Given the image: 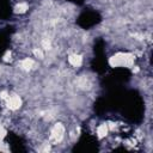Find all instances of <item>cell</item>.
Listing matches in <instances>:
<instances>
[{
    "label": "cell",
    "mask_w": 153,
    "mask_h": 153,
    "mask_svg": "<svg viewBox=\"0 0 153 153\" xmlns=\"http://www.w3.org/2000/svg\"><path fill=\"white\" fill-rule=\"evenodd\" d=\"M134 61V57L131 55L128 54H117L115 56H112L110 59V65L114 67L117 66H126V67H130L131 63Z\"/></svg>",
    "instance_id": "1"
},
{
    "label": "cell",
    "mask_w": 153,
    "mask_h": 153,
    "mask_svg": "<svg viewBox=\"0 0 153 153\" xmlns=\"http://www.w3.org/2000/svg\"><path fill=\"white\" fill-rule=\"evenodd\" d=\"M33 54H35V56L36 57H38V59H43V56H44V54H43V51L38 48H36V49H33Z\"/></svg>",
    "instance_id": "8"
},
{
    "label": "cell",
    "mask_w": 153,
    "mask_h": 153,
    "mask_svg": "<svg viewBox=\"0 0 153 153\" xmlns=\"http://www.w3.org/2000/svg\"><path fill=\"white\" fill-rule=\"evenodd\" d=\"M68 62L73 66V67H79L82 63V59L80 55H71L68 57Z\"/></svg>",
    "instance_id": "4"
},
{
    "label": "cell",
    "mask_w": 153,
    "mask_h": 153,
    "mask_svg": "<svg viewBox=\"0 0 153 153\" xmlns=\"http://www.w3.org/2000/svg\"><path fill=\"white\" fill-rule=\"evenodd\" d=\"M20 104H22V100H20V98H19L18 96L13 94V96L7 97V105H8L10 109L17 110V109L20 106Z\"/></svg>",
    "instance_id": "3"
},
{
    "label": "cell",
    "mask_w": 153,
    "mask_h": 153,
    "mask_svg": "<svg viewBox=\"0 0 153 153\" xmlns=\"http://www.w3.org/2000/svg\"><path fill=\"white\" fill-rule=\"evenodd\" d=\"M20 67H22L23 69H25V71L31 69V68L33 67V60H32V59H29V57L24 59V60L20 62Z\"/></svg>",
    "instance_id": "5"
},
{
    "label": "cell",
    "mask_w": 153,
    "mask_h": 153,
    "mask_svg": "<svg viewBox=\"0 0 153 153\" xmlns=\"http://www.w3.org/2000/svg\"><path fill=\"white\" fill-rule=\"evenodd\" d=\"M26 10H29V6L26 2H20L14 7L16 13H24V12H26Z\"/></svg>",
    "instance_id": "6"
},
{
    "label": "cell",
    "mask_w": 153,
    "mask_h": 153,
    "mask_svg": "<svg viewBox=\"0 0 153 153\" xmlns=\"http://www.w3.org/2000/svg\"><path fill=\"white\" fill-rule=\"evenodd\" d=\"M63 133H65V128H63L60 123H57V124H55L54 128L51 129V136H50V137H51L53 141L59 142V141L62 140V137H63Z\"/></svg>",
    "instance_id": "2"
},
{
    "label": "cell",
    "mask_w": 153,
    "mask_h": 153,
    "mask_svg": "<svg viewBox=\"0 0 153 153\" xmlns=\"http://www.w3.org/2000/svg\"><path fill=\"white\" fill-rule=\"evenodd\" d=\"M97 133H98V135L102 137V136H105L106 135V133H108V127H106V124H100L98 128H97Z\"/></svg>",
    "instance_id": "7"
}]
</instances>
